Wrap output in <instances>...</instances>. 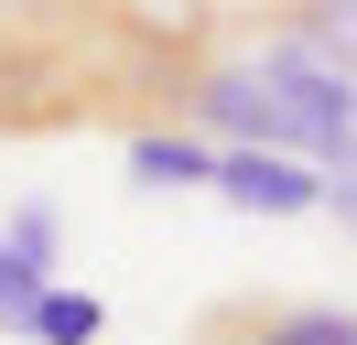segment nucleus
<instances>
[{"instance_id": "obj_1", "label": "nucleus", "mask_w": 357, "mask_h": 345, "mask_svg": "<svg viewBox=\"0 0 357 345\" xmlns=\"http://www.w3.org/2000/svg\"><path fill=\"white\" fill-rule=\"evenodd\" d=\"M217 205L238 216H325V162H292V151H217Z\"/></svg>"}, {"instance_id": "obj_2", "label": "nucleus", "mask_w": 357, "mask_h": 345, "mask_svg": "<svg viewBox=\"0 0 357 345\" xmlns=\"http://www.w3.org/2000/svg\"><path fill=\"white\" fill-rule=\"evenodd\" d=\"M195 345H357V313L347 302H227L206 313Z\"/></svg>"}, {"instance_id": "obj_3", "label": "nucleus", "mask_w": 357, "mask_h": 345, "mask_svg": "<svg viewBox=\"0 0 357 345\" xmlns=\"http://www.w3.org/2000/svg\"><path fill=\"white\" fill-rule=\"evenodd\" d=\"M33 97H54V119H66V108L87 97V86H76L66 65L44 54V22L22 11V22H11V33H0V129H22V119H44V108H33ZM87 108H98V97H87Z\"/></svg>"}, {"instance_id": "obj_4", "label": "nucleus", "mask_w": 357, "mask_h": 345, "mask_svg": "<svg viewBox=\"0 0 357 345\" xmlns=\"http://www.w3.org/2000/svg\"><path fill=\"white\" fill-rule=\"evenodd\" d=\"M271 33H282L292 54H314V65L357 97V0H282V22H271Z\"/></svg>"}, {"instance_id": "obj_5", "label": "nucleus", "mask_w": 357, "mask_h": 345, "mask_svg": "<svg viewBox=\"0 0 357 345\" xmlns=\"http://www.w3.org/2000/svg\"><path fill=\"white\" fill-rule=\"evenodd\" d=\"M130 184L141 194H195V184H217V141H206V129H130Z\"/></svg>"}, {"instance_id": "obj_6", "label": "nucleus", "mask_w": 357, "mask_h": 345, "mask_svg": "<svg viewBox=\"0 0 357 345\" xmlns=\"http://www.w3.org/2000/svg\"><path fill=\"white\" fill-rule=\"evenodd\" d=\"M22 335H33V345H98V335H109V302H98L87 280H54V291L33 302Z\"/></svg>"}, {"instance_id": "obj_7", "label": "nucleus", "mask_w": 357, "mask_h": 345, "mask_svg": "<svg viewBox=\"0 0 357 345\" xmlns=\"http://www.w3.org/2000/svg\"><path fill=\"white\" fill-rule=\"evenodd\" d=\"M0 237H11V248H22L33 270H54V280H66V216H54L44 194H22V205L0 216Z\"/></svg>"}, {"instance_id": "obj_8", "label": "nucleus", "mask_w": 357, "mask_h": 345, "mask_svg": "<svg viewBox=\"0 0 357 345\" xmlns=\"http://www.w3.org/2000/svg\"><path fill=\"white\" fill-rule=\"evenodd\" d=\"M44 291H54V270H33V259L11 248V237H0V335H22V323H33V302H44Z\"/></svg>"}, {"instance_id": "obj_9", "label": "nucleus", "mask_w": 357, "mask_h": 345, "mask_svg": "<svg viewBox=\"0 0 357 345\" xmlns=\"http://www.w3.org/2000/svg\"><path fill=\"white\" fill-rule=\"evenodd\" d=\"M325 216H347V237H357V151L325 172Z\"/></svg>"}]
</instances>
